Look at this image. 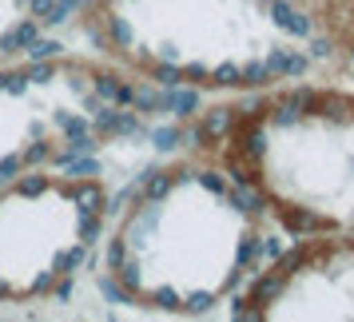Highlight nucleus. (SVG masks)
<instances>
[{"label": "nucleus", "mask_w": 354, "mask_h": 322, "mask_svg": "<svg viewBox=\"0 0 354 322\" xmlns=\"http://www.w3.org/2000/svg\"><path fill=\"white\" fill-rule=\"evenodd\" d=\"M271 20L290 36H310V20H306L295 4H287V0H271Z\"/></svg>", "instance_id": "obj_1"}, {"label": "nucleus", "mask_w": 354, "mask_h": 322, "mask_svg": "<svg viewBox=\"0 0 354 322\" xmlns=\"http://www.w3.org/2000/svg\"><path fill=\"white\" fill-rule=\"evenodd\" d=\"M283 227H287L295 239H306V235H319V231H326V219L322 215H310V211L295 207V211H283Z\"/></svg>", "instance_id": "obj_2"}, {"label": "nucleus", "mask_w": 354, "mask_h": 322, "mask_svg": "<svg viewBox=\"0 0 354 322\" xmlns=\"http://www.w3.org/2000/svg\"><path fill=\"white\" fill-rule=\"evenodd\" d=\"M163 112H176V115H195L199 112V92H192V88H163Z\"/></svg>", "instance_id": "obj_3"}, {"label": "nucleus", "mask_w": 354, "mask_h": 322, "mask_svg": "<svg viewBox=\"0 0 354 322\" xmlns=\"http://www.w3.org/2000/svg\"><path fill=\"white\" fill-rule=\"evenodd\" d=\"M64 195L76 203L80 219H84V215H100V211H104V191H100L96 183H76V187H68Z\"/></svg>", "instance_id": "obj_4"}, {"label": "nucleus", "mask_w": 354, "mask_h": 322, "mask_svg": "<svg viewBox=\"0 0 354 322\" xmlns=\"http://www.w3.org/2000/svg\"><path fill=\"white\" fill-rule=\"evenodd\" d=\"M199 128H203V140H207V144L211 140H227L231 128H235V112H231V108H211Z\"/></svg>", "instance_id": "obj_5"}, {"label": "nucleus", "mask_w": 354, "mask_h": 322, "mask_svg": "<svg viewBox=\"0 0 354 322\" xmlns=\"http://www.w3.org/2000/svg\"><path fill=\"white\" fill-rule=\"evenodd\" d=\"M36 36H40V24L24 20V24H17V28H8V32L0 36V52H24Z\"/></svg>", "instance_id": "obj_6"}, {"label": "nucleus", "mask_w": 354, "mask_h": 322, "mask_svg": "<svg viewBox=\"0 0 354 322\" xmlns=\"http://www.w3.org/2000/svg\"><path fill=\"white\" fill-rule=\"evenodd\" d=\"M231 207L247 211V215H263V211H267V195L255 191V183H247V187H231Z\"/></svg>", "instance_id": "obj_7"}, {"label": "nucleus", "mask_w": 354, "mask_h": 322, "mask_svg": "<svg viewBox=\"0 0 354 322\" xmlns=\"http://www.w3.org/2000/svg\"><path fill=\"white\" fill-rule=\"evenodd\" d=\"M56 167H64L68 176H76V179H88V176H100V163L96 155H56Z\"/></svg>", "instance_id": "obj_8"}, {"label": "nucleus", "mask_w": 354, "mask_h": 322, "mask_svg": "<svg viewBox=\"0 0 354 322\" xmlns=\"http://www.w3.org/2000/svg\"><path fill=\"white\" fill-rule=\"evenodd\" d=\"M283 290H287V278H283V274H267V278H259L255 287H251V299H247V303H271V299H279V294H283Z\"/></svg>", "instance_id": "obj_9"}, {"label": "nucleus", "mask_w": 354, "mask_h": 322, "mask_svg": "<svg viewBox=\"0 0 354 322\" xmlns=\"http://www.w3.org/2000/svg\"><path fill=\"white\" fill-rule=\"evenodd\" d=\"M171 183H176V179L167 176V171H156V167H151V171H147V179H144V199H147V203H160V199H167Z\"/></svg>", "instance_id": "obj_10"}, {"label": "nucleus", "mask_w": 354, "mask_h": 322, "mask_svg": "<svg viewBox=\"0 0 354 322\" xmlns=\"http://www.w3.org/2000/svg\"><path fill=\"white\" fill-rule=\"evenodd\" d=\"M131 108L136 112H163V92H156L151 84H140V88H131Z\"/></svg>", "instance_id": "obj_11"}, {"label": "nucleus", "mask_w": 354, "mask_h": 322, "mask_svg": "<svg viewBox=\"0 0 354 322\" xmlns=\"http://www.w3.org/2000/svg\"><path fill=\"white\" fill-rule=\"evenodd\" d=\"M243 155H247V160H263V155H267V131L259 128V124H251V128L243 131Z\"/></svg>", "instance_id": "obj_12"}, {"label": "nucleus", "mask_w": 354, "mask_h": 322, "mask_svg": "<svg viewBox=\"0 0 354 322\" xmlns=\"http://www.w3.org/2000/svg\"><path fill=\"white\" fill-rule=\"evenodd\" d=\"M76 8H80V0H52V8L48 12H44V24H52V28H56V24H68V20H72V12H76Z\"/></svg>", "instance_id": "obj_13"}, {"label": "nucleus", "mask_w": 354, "mask_h": 322, "mask_svg": "<svg viewBox=\"0 0 354 322\" xmlns=\"http://www.w3.org/2000/svg\"><path fill=\"white\" fill-rule=\"evenodd\" d=\"M274 76L267 72V64L263 60H255V64H247V68H239V84H247V88H267Z\"/></svg>", "instance_id": "obj_14"}, {"label": "nucleus", "mask_w": 354, "mask_h": 322, "mask_svg": "<svg viewBox=\"0 0 354 322\" xmlns=\"http://www.w3.org/2000/svg\"><path fill=\"white\" fill-rule=\"evenodd\" d=\"M100 294H104L108 303H115V306H128L131 303V290L120 287V283H115V274H100Z\"/></svg>", "instance_id": "obj_15"}, {"label": "nucleus", "mask_w": 354, "mask_h": 322, "mask_svg": "<svg viewBox=\"0 0 354 322\" xmlns=\"http://www.w3.org/2000/svg\"><path fill=\"white\" fill-rule=\"evenodd\" d=\"M306 263V251L303 247H295V251H283V255L274 258V274H283V278H290V274L299 271Z\"/></svg>", "instance_id": "obj_16"}, {"label": "nucleus", "mask_w": 354, "mask_h": 322, "mask_svg": "<svg viewBox=\"0 0 354 322\" xmlns=\"http://www.w3.org/2000/svg\"><path fill=\"white\" fill-rule=\"evenodd\" d=\"M115 283L136 294V290H140V263H136V258H124V263L115 267Z\"/></svg>", "instance_id": "obj_17"}, {"label": "nucleus", "mask_w": 354, "mask_h": 322, "mask_svg": "<svg viewBox=\"0 0 354 322\" xmlns=\"http://www.w3.org/2000/svg\"><path fill=\"white\" fill-rule=\"evenodd\" d=\"M24 52H28L32 60H52V56H60V52H64V44H60V40H44V36H36Z\"/></svg>", "instance_id": "obj_18"}, {"label": "nucleus", "mask_w": 354, "mask_h": 322, "mask_svg": "<svg viewBox=\"0 0 354 322\" xmlns=\"http://www.w3.org/2000/svg\"><path fill=\"white\" fill-rule=\"evenodd\" d=\"M108 32H112V40L120 48H131V40H136V36H131V24L124 17H108Z\"/></svg>", "instance_id": "obj_19"}, {"label": "nucleus", "mask_w": 354, "mask_h": 322, "mask_svg": "<svg viewBox=\"0 0 354 322\" xmlns=\"http://www.w3.org/2000/svg\"><path fill=\"white\" fill-rule=\"evenodd\" d=\"M151 76H156V84H160V88H179V84H183V68H176V64H167V60H163Z\"/></svg>", "instance_id": "obj_20"}, {"label": "nucleus", "mask_w": 354, "mask_h": 322, "mask_svg": "<svg viewBox=\"0 0 354 322\" xmlns=\"http://www.w3.org/2000/svg\"><path fill=\"white\" fill-rule=\"evenodd\" d=\"M44 191H48V179H44V176L17 179V195H24V199H36V195H44Z\"/></svg>", "instance_id": "obj_21"}, {"label": "nucleus", "mask_w": 354, "mask_h": 322, "mask_svg": "<svg viewBox=\"0 0 354 322\" xmlns=\"http://www.w3.org/2000/svg\"><path fill=\"white\" fill-rule=\"evenodd\" d=\"M100 235H104V219H100V215H84L80 219V243L84 247H92Z\"/></svg>", "instance_id": "obj_22"}, {"label": "nucleus", "mask_w": 354, "mask_h": 322, "mask_svg": "<svg viewBox=\"0 0 354 322\" xmlns=\"http://www.w3.org/2000/svg\"><path fill=\"white\" fill-rule=\"evenodd\" d=\"M151 147H156V151H176L179 147V128H156L151 131Z\"/></svg>", "instance_id": "obj_23"}, {"label": "nucleus", "mask_w": 354, "mask_h": 322, "mask_svg": "<svg viewBox=\"0 0 354 322\" xmlns=\"http://www.w3.org/2000/svg\"><path fill=\"white\" fill-rule=\"evenodd\" d=\"M211 306H215V294L211 290H195V294L183 299V310H192V314H207Z\"/></svg>", "instance_id": "obj_24"}, {"label": "nucleus", "mask_w": 354, "mask_h": 322, "mask_svg": "<svg viewBox=\"0 0 354 322\" xmlns=\"http://www.w3.org/2000/svg\"><path fill=\"white\" fill-rule=\"evenodd\" d=\"M207 80L215 84V88H235V84H239V64H219Z\"/></svg>", "instance_id": "obj_25"}, {"label": "nucleus", "mask_w": 354, "mask_h": 322, "mask_svg": "<svg viewBox=\"0 0 354 322\" xmlns=\"http://www.w3.org/2000/svg\"><path fill=\"white\" fill-rule=\"evenodd\" d=\"M96 135H68V155H96Z\"/></svg>", "instance_id": "obj_26"}, {"label": "nucleus", "mask_w": 354, "mask_h": 322, "mask_svg": "<svg viewBox=\"0 0 354 322\" xmlns=\"http://www.w3.org/2000/svg\"><path fill=\"white\" fill-rule=\"evenodd\" d=\"M140 115L136 112H115V128H112V135H140Z\"/></svg>", "instance_id": "obj_27"}, {"label": "nucleus", "mask_w": 354, "mask_h": 322, "mask_svg": "<svg viewBox=\"0 0 354 322\" xmlns=\"http://www.w3.org/2000/svg\"><path fill=\"white\" fill-rule=\"evenodd\" d=\"M80 263H84V243H80V247H72V251H64V255H56V267H52V271L68 274L72 267H80Z\"/></svg>", "instance_id": "obj_28"}, {"label": "nucleus", "mask_w": 354, "mask_h": 322, "mask_svg": "<svg viewBox=\"0 0 354 322\" xmlns=\"http://www.w3.org/2000/svg\"><path fill=\"white\" fill-rule=\"evenodd\" d=\"M192 176L199 179V183H203L211 195H227V179L219 176V171H192Z\"/></svg>", "instance_id": "obj_29"}, {"label": "nucleus", "mask_w": 354, "mask_h": 322, "mask_svg": "<svg viewBox=\"0 0 354 322\" xmlns=\"http://www.w3.org/2000/svg\"><path fill=\"white\" fill-rule=\"evenodd\" d=\"M151 303L160 306V310H179V306H183V299H179L171 287H160L156 294H151Z\"/></svg>", "instance_id": "obj_30"}, {"label": "nucleus", "mask_w": 354, "mask_h": 322, "mask_svg": "<svg viewBox=\"0 0 354 322\" xmlns=\"http://www.w3.org/2000/svg\"><path fill=\"white\" fill-rule=\"evenodd\" d=\"M115 92H120V76H100L96 80V96L104 104H115Z\"/></svg>", "instance_id": "obj_31"}, {"label": "nucleus", "mask_w": 354, "mask_h": 322, "mask_svg": "<svg viewBox=\"0 0 354 322\" xmlns=\"http://www.w3.org/2000/svg\"><path fill=\"white\" fill-rule=\"evenodd\" d=\"M124 258H128V239H112V243H108V258H104V263H108V271H115Z\"/></svg>", "instance_id": "obj_32"}, {"label": "nucleus", "mask_w": 354, "mask_h": 322, "mask_svg": "<svg viewBox=\"0 0 354 322\" xmlns=\"http://www.w3.org/2000/svg\"><path fill=\"white\" fill-rule=\"evenodd\" d=\"M44 160H52V147L44 144V140L32 144V147H24V155H20V163H28V167H32V163H44Z\"/></svg>", "instance_id": "obj_33"}, {"label": "nucleus", "mask_w": 354, "mask_h": 322, "mask_svg": "<svg viewBox=\"0 0 354 322\" xmlns=\"http://www.w3.org/2000/svg\"><path fill=\"white\" fill-rule=\"evenodd\" d=\"M255 255H259V239H255V235H243L239 255H235V267H247V263H251Z\"/></svg>", "instance_id": "obj_34"}, {"label": "nucleus", "mask_w": 354, "mask_h": 322, "mask_svg": "<svg viewBox=\"0 0 354 322\" xmlns=\"http://www.w3.org/2000/svg\"><path fill=\"white\" fill-rule=\"evenodd\" d=\"M52 72H56L52 60H32V68H28L24 76H28V84H44V80H52Z\"/></svg>", "instance_id": "obj_35"}, {"label": "nucleus", "mask_w": 354, "mask_h": 322, "mask_svg": "<svg viewBox=\"0 0 354 322\" xmlns=\"http://www.w3.org/2000/svg\"><path fill=\"white\" fill-rule=\"evenodd\" d=\"M20 167H24L20 155H4V160H0V187H4V183H12V179L20 176Z\"/></svg>", "instance_id": "obj_36"}, {"label": "nucleus", "mask_w": 354, "mask_h": 322, "mask_svg": "<svg viewBox=\"0 0 354 322\" xmlns=\"http://www.w3.org/2000/svg\"><path fill=\"white\" fill-rule=\"evenodd\" d=\"M303 72H306V56L287 52V56H283V76H290V80H295V76H303Z\"/></svg>", "instance_id": "obj_37"}, {"label": "nucleus", "mask_w": 354, "mask_h": 322, "mask_svg": "<svg viewBox=\"0 0 354 322\" xmlns=\"http://www.w3.org/2000/svg\"><path fill=\"white\" fill-rule=\"evenodd\" d=\"M56 124H60L68 135H84V131H88V120H80V115H68V112L56 115Z\"/></svg>", "instance_id": "obj_38"}, {"label": "nucleus", "mask_w": 354, "mask_h": 322, "mask_svg": "<svg viewBox=\"0 0 354 322\" xmlns=\"http://www.w3.org/2000/svg\"><path fill=\"white\" fill-rule=\"evenodd\" d=\"M92 128H96L100 135H112V128H115V108H108V104H104V108L96 112V124H92Z\"/></svg>", "instance_id": "obj_39"}, {"label": "nucleus", "mask_w": 354, "mask_h": 322, "mask_svg": "<svg viewBox=\"0 0 354 322\" xmlns=\"http://www.w3.org/2000/svg\"><path fill=\"white\" fill-rule=\"evenodd\" d=\"M287 104L295 112H310V108H315V92H310V88H299V92H290Z\"/></svg>", "instance_id": "obj_40"}, {"label": "nucleus", "mask_w": 354, "mask_h": 322, "mask_svg": "<svg viewBox=\"0 0 354 322\" xmlns=\"http://www.w3.org/2000/svg\"><path fill=\"white\" fill-rule=\"evenodd\" d=\"M299 115H303V112H295L290 104H279V108H274V124H279V128H290Z\"/></svg>", "instance_id": "obj_41"}, {"label": "nucleus", "mask_w": 354, "mask_h": 322, "mask_svg": "<svg viewBox=\"0 0 354 322\" xmlns=\"http://www.w3.org/2000/svg\"><path fill=\"white\" fill-rule=\"evenodd\" d=\"M4 92L24 96V92H28V76H24V72H8V88H4Z\"/></svg>", "instance_id": "obj_42"}, {"label": "nucleus", "mask_w": 354, "mask_h": 322, "mask_svg": "<svg viewBox=\"0 0 354 322\" xmlns=\"http://www.w3.org/2000/svg\"><path fill=\"white\" fill-rule=\"evenodd\" d=\"M283 56H287V48H271V56L263 60V64H267V72H271V76H283Z\"/></svg>", "instance_id": "obj_43"}, {"label": "nucleus", "mask_w": 354, "mask_h": 322, "mask_svg": "<svg viewBox=\"0 0 354 322\" xmlns=\"http://www.w3.org/2000/svg\"><path fill=\"white\" fill-rule=\"evenodd\" d=\"M263 255L279 258V255H283V243H279V239H259V258H263Z\"/></svg>", "instance_id": "obj_44"}, {"label": "nucleus", "mask_w": 354, "mask_h": 322, "mask_svg": "<svg viewBox=\"0 0 354 322\" xmlns=\"http://www.w3.org/2000/svg\"><path fill=\"white\" fill-rule=\"evenodd\" d=\"M179 140L187 147H207V140H203V128H192V131H179Z\"/></svg>", "instance_id": "obj_45"}, {"label": "nucleus", "mask_w": 354, "mask_h": 322, "mask_svg": "<svg viewBox=\"0 0 354 322\" xmlns=\"http://www.w3.org/2000/svg\"><path fill=\"white\" fill-rule=\"evenodd\" d=\"M52 283H56V271H44V274H36L32 278V290L36 294H44V290H52Z\"/></svg>", "instance_id": "obj_46"}, {"label": "nucleus", "mask_w": 354, "mask_h": 322, "mask_svg": "<svg viewBox=\"0 0 354 322\" xmlns=\"http://www.w3.org/2000/svg\"><path fill=\"white\" fill-rule=\"evenodd\" d=\"M326 56H330V40H310V60H326Z\"/></svg>", "instance_id": "obj_47"}, {"label": "nucleus", "mask_w": 354, "mask_h": 322, "mask_svg": "<svg viewBox=\"0 0 354 322\" xmlns=\"http://www.w3.org/2000/svg\"><path fill=\"white\" fill-rule=\"evenodd\" d=\"M52 294H56V303H68V299H72V278H60V283L52 287Z\"/></svg>", "instance_id": "obj_48"}, {"label": "nucleus", "mask_w": 354, "mask_h": 322, "mask_svg": "<svg viewBox=\"0 0 354 322\" xmlns=\"http://www.w3.org/2000/svg\"><path fill=\"white\" fill-rule=\"evenodd\" d=\"M207 76H211V72L203 64H187V68H183V80H207Z\"/></svg>", "instance_id": "obj_49"}, {"label": "nucleus", "mask_w": 354, "mask_h": 322, "mask_svg": "<svg viewBox=\"0 0 354 322\" xmlns=\"http://www.w3.org/2000/svg\"><path fill=\"white\" fill-rule=\"evenodd\" d=\"M231 183H235V187H247V183H255V176L243 171V167H231Z\"/></svg>", "instance_id": "obj_50"}, {"label": "nucleus", "mask_w": 354, "mask_h": 322, "mask_svg": "<svg viewBox=\"0 0 354 322\" xmlns=\"http://www.w3.org/2000/svg\"><path fill=\"white\" fill-rule=\"evenodd\" d=\"M24 4L32 8V17H44V12L52 8V0H24Z\"/></svg>", "instance_id": "obj_51"}, {"label": "nucleus", "mask_w": 354, "mask_h": 322, "mask_svg": "<svg viewBox=\"0 0 354 322\" xmlns=\"http://www.w3.org/2000/svg\"><path fill=\"white\" fill-rule=\"evenodd\" d=\"M239 283H243V274H239V271H231V274H227V290H235Z\"/></svg>", "instance_id": "obj_52"}, {"label": "nucleus", "mask_w": 354, "mask_h": 322, "mask_svg": "<svg viewBox=\"0 0 354 322\" xmlns=\"http://www.w3.org/2000/svg\"><path fill=\"white\" fill-rule=\"evenodd\" d=\"M8 294H12V287H8V283L0 278V299H8Z\"/></svg>", "instance_id": "obj_53"}, {"label": "nucleus", "mask_w": 354, "mask_h": 322, "mask_svg": "<svg viewBox=\"0 0 354 322\" xmlns=\"http://www.w3.org/2000/svg\"><path fill=\"white\" fill-rule=\"evenodd\" d=\"M4 88H8V72H0V92H4Z\"/></svg>", "instance_id": "obj_54"}, {"label": "nucleus", "mask_w": 354, "mask_h": 322, "mask_svg": "<svg viewBox=\"0 0 354 322\" xmlns=\"http://www.w3.org/2000/svg\"><path fill=\"white\" fill-rule=\"evenodd\" d=\"M351 60H354V48H351Z\"/></svg>", "instance_id": "obj_55"}, {"label": "nucleus", "mask_w": 354, "mask_h": 322, "mask_svg": "<svg viewBox=\"0 0 354 322\" xmlns=\"http://www.w3.org/2000/svg\"><path fill=\"white\" fill-rule=\"evenodd\" d=\"M267 4H271V0H267Z\"/></svg>", "instance_id": "obj_56"}]
</instances>
